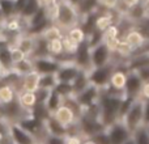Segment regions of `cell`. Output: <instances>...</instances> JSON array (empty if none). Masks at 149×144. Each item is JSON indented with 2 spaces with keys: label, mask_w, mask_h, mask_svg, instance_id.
<instances>
[{
  "label": "cell",
  "mask_w": 149,
  "mask_h": 144,
  "mask_svg": "<svg viewBox=\"0 0 149 144\" xmlns=\"http://www.w3.org/2000/svg\"><path fill=\"white\" fill-rule=\"evenodd\" d=\"M124 94H114L106 90H102L98 100V109H100V121L107 129L115 122L120 121L119 110H120L122 101Z\"/></svg>",
  "instance_id": "cell-1"
},
{
  "label": "cell",
  "mask_w": 149,
  "mask_h": 144,
  "mask_svg": "<svg viewBox=\"0 0 149 144\" xmlns=\"http://www.w3.org/2000/svg\"><path fill=\"white\" fill-rule=\"evenodd\" d=\"M80 21H81V17L77 12L76 5L68 0H58L52 25L58 26L63 33H65L71 28L79 25Z\"/></svg>",
  "instance_id": "cell-2"
},
{
  "label": "cell",
  "mask_w": 149,
  "mask_h": 144,
  "mask_svg": "<svg viewBox=\"0 0 149 144\" xmlns=\"http://www.w3.org/2000/svg\"><path fill=\"white\" fill-rule=\"evenodd\" d=\"M143 113H144V101L137 97L132 101L130 109L120 119L131 135L140 127H143Z\"/></svg>",
  "instance_id": "cell-3"
},
{
  "label": "cell",
  "mask_w": 149,
  "mask_h": 144,
  "mask_svg": "<svg viewBox=\"0 0 149 144\" xmlns=\"http://www.w3.org/2000/svg\"><path fill=\"white\" fill-rule=\"evenodd\" d=\"M77 129H79V135L82 139L93 138L98 132L106 130V127L102 124L100 118L97 117H90L88 114L82 113L77 119Z\"/></svg>",
  "instance_id": "cell-4"
},
{
  "label": "cell",
  "mask_w": 149,
  "mask_h": 144,
  "mask_svg": "<svg viewBox=\"0 0 149 144\" xmlns=\"http://www.w3.org/2000/svg\"><path fill=\"white\" fill-rule=\"evenodd\" d=\"M113 63V52L102 41L101 43L90 47V64L92 68H101Z\"/></svg>",
  "instance_id": "cell-5"
},
{
  "label": "cell",
  "mask_w": 149,
  "mask_h": 144,
  "mask_svg": "<svg viewBox=\"0 0 149 144\" xmlns=\"http://www.w3.org/2000/svg\"><path fill=\"white\" fill-rule=\"evenodd\" d=\"M114 68H115L114 63H110V64L101 68H92L89 71V84L103 90L105 88H107L109 80H110V76L113 73Z\"/></svg>",
  "instance_id": "cell-6"
},
{
  "label": "cell",
  "mask_w": 149,
  "mask_h": 144,
  "mask_svg": "<svg viewBox=\"0 0 149 144\" xmlns=\"http://www.w3.org/2000/svg\"><path fill=\"white\" fill-rule=\"evenodd\" d=\"M101 92H102L101 89L95 88L94 85L89 84L84 90H81L80 93L74 94L73 97H74V100H76V102L79 103V105L81 106V109L84 110V109L89 108V106H92V105H94V103L98 102Z\"/></svg>",
  "instance_id": "cell-7"
},
{
  "label": "cell",
  "mask_w": 149,
  "mask_h": 144,
  "mask_svg": "<svg viewBox=\"0 0 149 144\" xmlns=\"http://www.w3.org/2000/svg\"><path fill=\"white\" fill-rule=\"evenodd\" d=\"M73 63L80 68L81 71L92 70V64H90V46L85 39L80 45H77V49L73 54Z\"/></svg>",
  "instance_id": "cell-8"
},
{
  "label": "cell",
  "mask_w": 149,
  "mask_h": 144,
  "mask_svg": "<svg viewBox=\"0 0 149 144\" xmlns=\"http://www.w3.org/2000/svg\"><path fill=\"white\" fill-rule=\"evenodd\" d=\"M31 60H33L34 71L39 75H55L60 67L59 62H56L52 57L34 58Z\"/></svg>",
  "instance_id": "cell-9"
},
{
  "label": "cell",
  "mask_w": 149,
  "mask_h": 144,
  "mask_svg": "<svg viewBox=\"0 0 149 144\" xmlns=\"http://www.w3.org/2000/svg\"><path fill=\"white\" fill-rule=\"evenodd\" d=\"M51 115L54 117L62 126H64L65 129H68V127H71L72 124H74L77 122V119H79V115L74 113L70 106L65 105V103H62Z\"/></svg>",
  "instance_id": "cell-10"
},
{
  "label": "cell",
  "mask_w": 149,
  "mask_h": 144,
  "mask_svg": "<svg viewBox=\"0 0 149 144\" xmlns=\"http://www.w3.org/2000/svg\"><path fill=\"white\" fill-rule=\"evenodd\" d=\"M106 131H107L109 139H110V144H123L128 138L132 136L122 121H118L114 124H111L110 127L106 129Z\"/></svg>",
  "instance_id": "cell-11"
},
{
  "label": "cell",
  "mask_w": 149,
  "mask_h": 144,
  "mask_svg": "<svg viewBox=\"0 0 149 144\" xmlns=\"http://www.w3.org/2000/svg\"><path fill=\"white\" fill-rule=\"evenodd\" d=\"M9 136H10V139H12L13 144H37L38 143L18 123L9 124Z\"/></svg>",
  "instance_id": "cell-12"
},
{
  "label": "cell",
  "mask_w": 149,
  "mask_h": 144,
  "mask_svg": "<svg viewBox=\"0 0 149 144\" xmlns=\"http://www.w3.org/2000/svg\"><path fill=\"white\" fill-rule=\"evenodd\" d=\"M143 87V81L137 76L136 72L128 71L127 72L126 87H124V96L130 98H137L140 94V90Z\"/></svg>",
  "instance_id": "cell-13"
},
{
  "label": "cell",
  "mask_w": 149,
  "mask_h": 144,
  "mask_svg": "<svg viewBox=\"0 0 149 144\" xmlns=\"http://www.w3.org/2000/svg\"><path fill=\"white\" fill-rule=\"evenodd\" d=\"M80 71L81 70L73 62L64 63V64H60L59 70L55 73V76H56L58 82H68V84H71L74 80V77L79 75Z\"/></svg>",
  "instance_id": "cell-14"
},
{
  "label": "cell",
  "mask_w": 149,
  "mask_h": 144,
  "mask_svg": "<svg viewBox=\"0 0 149 144\" xmlns=\"http://www.w3.org/2000/svg\"><path fill=\"white\" fill-rule=\"evenodd\" d=\"M45 129H46L47 135H52V136H60V138H67L68 136V130L64 126L59 123L52 115L47 117L45 119Z\"/></svg>",
  "instance_id": "cell-15"
},
{
  "label": "cell",
  "mask_w": 149,
  "mask_h": 144,
  "mask_svg": "<svg viewBox=\"0 0 149 144\" xmlns=\"http://www.w3.org/2000/svg\"><path fill=\"white\" fill-rule=\"evenodd\" d=\"M17 102L20 103V106L28 113H31L34 108L37 105V96L36 92H26V90H20L17 92Z\"/></svg>",
  "instance_id": "cell-16"
},
{
  "label": "cell",
  "mask_w": 149,
  "mask_h": 144,
  "mask_svg": "<svg viewBox=\"0 0 149 144\" xmlns=\"http://www.w3.org/2000/svg\"><path fill=\"white\" fill-rule=\"evenodd\" d=\"M41 75L37 73L36 71H31L29 73L21 76L20 81V90H26V92H36L38 89V82ZM18 90V92H20Z\"/></svg>",
  "instance_id": "cell-17"
},
{
  "label": "cell",
  "mask_w": 149,
  "mask_h": 144,
  "mask_svg": "<svg viewBox=\"0 0 149 144\" xmlns=\"http://www.w3.org/2000/svg\"><path fill=\"white\" fill-rule=\"evenodd\" d=\"M0 71L3 75L13 71V60L10 57V46L3 45L0 46Z\"/></svg>",
  "instance_id": "cell-18"
},
{
  "label": "cell",
  "mask_w": 149,
  "mask_h": 144,
  "mask_svg": "<svg viewBox=\"0 0 149 144\" xmlns=\"http://www.w3.org/2000/svg\"><path fill=\"white\" fill-rule=\"evenodd\" d=\"M123 16L130 21V22H132L135 25V24L140 22V21H143L145 17H147V9L144 8V5H143V3H141V4L135 5V7L127 9Z\"/></svg>",
  "instance_id": "cell-19"
},
{
  "label": "cell",
  "mask_w": 149,
  "mask_h": 144,
  "mask_svg": "<svg viewBox=\"0 0 149 144\" xmlns=\"http://www.w3.org/2000/svg\"><path fill=\"white\" fill-rule=\"evenodd\" d=\"M76 8L80 17H84L100 9V0H79Z\"/></svg>",
  "instance_id": "cell-20"
},
{
  "label": "cell",
  "mask_w": 149,
  "mask_h": 144,
  "mask_svg": "<svg viewBox=\"0 0 149 144\" xmlns=\"http://www.w3.org/2000/svg\"><path fill=\"white\" fill-rule=\"evenodd\" d=\"M122 41H124L132 50H135V49H137V47L141 46V45L144 43L145 39L143 38V36L135 29V26H134V28L130 29V30L124 34L123 38H122Z\"/></svg>",
  "instance_id": "cell-21"
},
{
  "label": "cell",
  "mask_w": 149,
  "mask_h": 144,
  "mask_svg": "<svg viewBox=\"0 0 149 144\" xmlns=\"http://www.w3.org/2000/svg\"><path fill=\"white\" fill-rule=\"evenodd\" d=\"M41 7H42L41 0H26L25 5H24L22 10H21V13L18 16H20L24 21H28L31 16L38 12V9Z\"/></svg>",
  "instance_id": "cell-22"
},
{
  "label": "cell",
  "mask_w": 149,
  "mask_h": 144,
  "mask_svg": "<svg viewBox=\"0 0 149 144\" xmlns=\"http://www.w3.org/2000/svg\"><path fill=\"white\" fill-rule=\"evenodd\" d=\"M73 90V96L84 90L85 88L89 85V72L88 71H80L79 75L74 77V80L71 82Z\"/></svg>",
  "instance_id": "cell-23"
},
{
  "label": "cell",
  "mask_w": 149,
  "mask_h": 144,
  "mask_svg": "<svg viewBox=\"0 0 149 144\" xmlns=\"http://www.w3.org/2000/svg\"><path fill=\"white\" fill-rule=\"evenodd\" d=\"M63 103V97L59 94V93H56L54 89L50 92L49 94V98H47L46 103H45V106H46L47 111L50 113V115H51L52 113H54L55 110H56L58 108H59L60 105Z\"/></svg>",
  "instance_id": "cell-24"
},
{
  "label": "cell",
  "mask_w": 149,
  "mask_h": 144,
  "mask_svg": "<svg viewBox=\"0 0 149 144\" xmlns=\"http://www.w3.org/2000/svg\"><path fill=\"white\" fill-rule=\"evenodd\" d=\"M31 71H34L31 58H25V59H22L21 62L16 63V64L13 66V72H16L18 76H24V75L29 73V72H31Z\"/></svg>",
  "instance_id": "cell-25"
},
{
  "label": "cell",
  "mask_w": 149,
  "mask_h": 144,
  "mask_svg": "<svg viewBox=\"0 0 149 144\" xmlns=\"http://www.w3.org/2000/svg\"><path fill=\"white\" fill-rule=\"evenodd\" d=\"M58 84V80L55 75H41L38 82V89L52 90Z\"/></svg>",
  "instance_id": "cell-26"
},
{
  "label": "cell",
  "mask_w": 149,
  "mask_h": 144,
  "mask_svg": "<svg viewBox=\"0 0 149 144\" xmlns=\"http://www.w3.org/2000/svg\"><path fill=\"white\" fill-rule=\"evenodd\" d=\"M64 34L73 42L74 45H80L81 42H84L85 39H86V36H85V33L82 31V29L80 28V25L74 26V28H71L70 30H67Z\"/></svg>",
  "instance_id": "cell-27"
},
{
  "label": "cell",
  "mask_w": 149,
  "mask_h": 144,
  "mask_svg": "<svg viewBox=\"0 0 149 144\" xmlns=\"http://www.w3.org/2000/svg\"><path fill=\"white\" fill-rule=\"evenodd\" d=\"M0 10H1L4 20L13 17V16H17L15 8V0H0Z\"/></svg>",
  "instance_id": "cell-28"
},
{
  "label": "cell",
  "mask_w": 149,
  "mask_h": 144,
  "mask_svg": "<svg viewBox=\"0 0 149 144\" xmlns=\"http://www.w3.org/2000/svg\"><path fill=\"white\" fill-rule=\"evenodd\" d=\"M49 52L50 57L55 58L58 55L63 54V43H62V38H54L49 41Z\"/></svg>",
  "instance_id": "cell-29"
},
{
  "label": "cell",
  "mask_w": 149,
  "mask_h": 144,
  "mask_svg": "<svg viewBox=\"0 0 149 144\" xmlns=\"http://www.w3.org/2000/svg\"><path fill=\"white\" fill-rule=\"evenodd\" d=\"M41 36H43L47 41H50V39H54V38H62V37L64 36V33H63L58 26H55V25L51 24V25H50L49 28L41 34Z\"/></svg>",
  "instance_id": "cell-30"
},
{
  "label": "cell",
  "mask_w": 149,
  "mask_h": 144,
  "mask_svg": "<svg viewBox=\"0 0 149 144\" xmlns=\"http://www.w3.org/2000/svg\"><path fill=\"white\" fill-rule=\"evenodd\" d=\"M54 90L56 93H59L63 98H67L73 96V90H72V85L68 82H58L56 87L54 88Z\"/></svg>",
  "instance_id": "cell-31"
},
{
  "label": "cell",
  "mask_w": 149,
  "mask_h": 144,
  "mask_svg": "<svg viewBox=\"0 0 149 144\" xmlns=\"http://www.w3.org/2000/svg\"><path fill=\"white\" fill-rule=\"evenodd\" d=\"M132 138L135 140V144H149V135L145 127H140L137 131L132 134Z\"/></svg>",
  "instance_id": "cell-32"
},
{
  "label": "cell",
  "mask_w": 149,
  "mask_h": 144,
  "mask_svg": "<svg viewBox=\"0 0 149 144\" xmlns=\"http://www.w3.org/2000/svg\"><path fill=\"white\" fill-rule=\"evenodd\" d=\"M62 43H63V51H64L65 54H72V55L74 54V51H76V49H77V45H74L65 34L62 37Z\"/></svg>",
  "instance_id": "cell-33"
},
{
  "label": "cell",
  "mask_w": 149,
  "mask_h": 144,
  "mask_svg": "<svg viewBox=\"0 0 149 144\" xmlns=\"http://www.w3.org/2000/svg\"><path fill=\"white\" fill-rule=\"evenodd\" d=\"M10 57H12V60H13V66L16 64V63L21 62L22 59H25V58H28L25 54H24L22 50H20L17 46H10Z\"/></svg>",
  "instance_id": "cell-34"
},
{
  "label": "cell",
  "mask_w": 149,
  "mask_h": 144,
  "mask_svg": "<svg viewBox=\"0 0 149 144\" xmlns=\"http://www.w3.org/2000/svg\"><path fill=\"white\" fill-rule=\"evenodd\" d=\"M90 139H93V142L95 144H110V139H109V135H107L106 130L98 132L97 135H94V136L90 138Z\"/></svg>",
  "instance_id": "cell-35"
},
{
  "label": "cell",
  "mask_w": 149,
  "mask_h": 144,
  "mask_svg": "<svg viewBox=\"0 0 149 144\" xmlns=\"http://www.w3.org/2000/svg\"><path fill=\"white\" fill-rule=\"evenodd\" d=\"M42 144H65V138L47 135L46 139H45L43 142H42Z\"/></svg>",
  "instance_id": "cell-36"
},
{
  "label": "cell",
  "mask_w": 149,
  "mask_h": 144,
  "mask_svg": "<svg viewBox=\"0 0 149 144\" xmlns=\"http://www.w3.org/2000/svg\"><path fill=\"white\" fill-rule=\"evenodd\" d=\"M135 72H136L137 76L140 77V80L143 81V84H144V82H149V66L148 67L140 68V70H137Z\"/></svg>",
  "instance_id": "cell-37"
},
{
  "label": "cell",
  "mask_w": 149,
  "mask_h": 144,
  "mask_svg": "<svg viewBox=\"0 0 149 144\" xmlns=\"http://www.w3.org/2000/svg\"><path fill=\"white\" fill-rule=\"evenodd\" d=\"M9 122L7 119H4L3 117H0V136L9 134Z\"/></svg>",
  "instance_id": "cell-38"
},
{
  "label": "cell",
  "mask_w": 149,
  "mask_h": 144,
  "mask_svg": "<svg viewBox=\"0 0 149 144\" xmlns=\"http://www.w3.org/2000/svg\"><path fill=\"white\" fill-rule=\"evenodd\" d=\"M149 126V101H144V113H143V127Z\"/></svg>",
  "instance_id": "cell-39"
},
{
  "label": "cell",
  "mask_w": 149,
  "mask_h": 144,
  "mask_svg": "<svg viewBox=\"0 0 149 144\" xmlns=\"http://www.w3.org/2000/svg\"><path fill=\"white\" fill-rule=\"evenodd\" d=\"M139 98H141L143 101H149V82H144L143 84Z\"/></svg>",
  "instance_id": "cell-40"
},
{
  "label": "cell",
  "mask_w": 149,
  "mask_h": 144,
  "mask_svg": "<svg viewBox=\"0 0 149 144\" xmlns=\"http://www.w3.org/2000/svg\"><path fill=\"white\" fill-rule=\"evenodd\" d=\"M26 0H15V8H16V15H20L21 10H22L24 5H25Z\"/></svg>",
  "instance_id": "cell-41"
},
{
  "label": "cell",
  "mask_w": 149,
  "mask_h": 144,
  "mask_svg": "<svg viewBox=\"0 0 149 144\" xmlns=\"http://www.w3.org/2000/svg\"><path fill=\"white\" fill-rule=\"evenodd\" d=\"M0 144H13L12 139H10V136H9V134L0 136Z\"/></svg>",
  "instance_id": "cell-42"
},
{
  "label": "cell",
  "mask_w": 149,
  "mask_h": 144,
  "mask_svg": "<svg viewBox=\"0 0 149 144\" xmlns=\"http://www.w3.org/2000/svg\"><path fill=\"white\" fill-rule=\"evenodd\" d=\"M81 144H95L93 142V139H90V138H88V139H82V143Z\"/></svg>",
  "instance_id": "cell-43"
},
{
  "label": "cell",
  "mask_w": 149,
  "mask_h": 144,
  "mask_svg": "<svg viewBox=\"0 0 149 144\" xmlns=\"http://www.w3.org/2000/svg\"><path fill=\"white\" fill-rule=\"evenodd\" d=\"M140 22H143V24H144V25H147L148 28H149V16L147 15V17H145L143 21H140Z\"/></svg>",
  "instance_id": "cell-44"
},
{
  "label": "cell",
  "mask_w": 149,
  "mask_h": 144,
  "mask_svg": "<svg viewBox=\"0 0 149 144\" xmlns=\"http://www.w3.org/2000/svg\"><path fill=\"white\" fill-rule=\"evenodd\" d=\"M123 144H135L134 138H132V136H131V138H128V139H127V140H126V142H124Z\"/></svg>",
  "instance_id": "cell-45"
},
{
  "label": "cell",
  "mask_w": 149,
  "mask_h": 144,
  "mask_svg": "<svg viewBox=\"0 0 149 144\" xmlns=\"http://www.w3.org/2000/svg\"><path fill=\"white\" fill-rule=\"evenodd\" d=\"M3 22H4V17H3L1 10H0V24H3Z\"/></svg>",
  "instance_id": "cell-46"
},
{
  "label": "cell",
  "mask_w": 149,
  "mask_h": 144,
  "mask_svg": "<svg viewBox=\"0 0 149 144\" xmlns=\"http://www.w3.org/2000/svg\"><path fill=\"white\" fill-rule=\"evenodd\" d=\"M1 33H3V24H0V37H1Z\"/></svg>",
  "instance_id": "cell-47"
},
{
  "label": "cell",
  "mask_w": 149,
  "mask_h": 144,
  "mask_svg": "<svg viewBox=\"0 0 149 144\" xmlns=\"http://www.w3.org/2000/svg\"><path fill=\"white\" fill-rule=\"evenodd\" d=\"M145 129H147V132H148V135H149V126H147Z\"/></svg>",
  "instance_id": "cell-48"
},
{
  "label": "cell",
  "mask_w": 149,
  "mask_h": 144,
  "mask_svg": "<svg viewBox=\"0 0 149 144\" xmlns=\"http://www.w3.org/2000/svg\"><path fill=\"white\" fill-rule=\"evenodd\" d=\"M147 15H148V16H149V12H148V13H147Z\"/></svg>",
  "instance_id": "cell-49"
},
{
  "label": "cell",
  "mask_w": 149,
  "mask_h": 144,
  "mask_svg": "<svg viewBox=\"0 0 149 144\" xmlns=\"http://www.w3.org/2000/svg\"><path fill=\"white\" fill-rule=\"evenodd\" d=\"M37 144H42V143H37Z\"/></svg>",
  "instance_id": "cell-50"
}]
</instances>
